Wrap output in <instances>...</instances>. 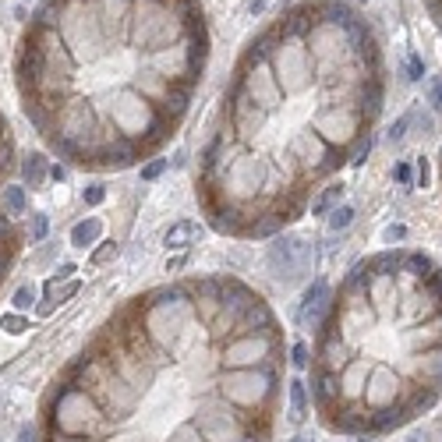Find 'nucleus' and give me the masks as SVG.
I'll use <instances>...</instances> for the list:
<instances>
[{
    "mask_svg": "<svg viewBox=\"0 0 442 442\" xmlns=\"http://www.w3.org/2000/svg\"><path fill=\"white\" fill-rule=\"evenodd\" d=\"M404 237H407L404 227H390V230H386V241H404Z\"/></svg>",
    "mask_w": 442,
    "mask_h": 442,
    "instance_id": "obj_26",
    "label": "nucleus"
},
{
    "mask_svg": "<svg viewBox=\"0 0 442 442\" xmlns=\"http://www.w3.org/2000/svg\"><path fill=\"white\" fill-rule=\"evenodd\" d=\"M195 237H202V227H198L195 220H181V223H174V227L163 234V244L174 248V251H184L188 244H195Z\"/></svg>",
    "mask_w": 442,
    "mask_h": 442,
    "instance_id": "obj_7",
    "label": "nucleus"
},
{
    "mask_svg": "<svg viewBox=\"0 0 442 442\" xmlns=\"http://www.w3.org/2000/svg\"><path fill=\"white\" fill-rule=\"evenodd\" d=\"M195 0H46L14 74L46 145L85 170H124L181 128L205 71Z\"/></svg>",
    "mask_w": 442,
    "mask_h": 442,
    "instance_id": "obj_3",
    "label": "nucleus"
},
{
    "mask_svg": "<svg viewBox=\"0 0 442 442\" xmlns=\"http://www.w3.org/2000/svg\"><path fill=\"white\" fill-rule=\"evenodd\" d=\"M340 198H344V184H333V188H326L322 195H315V198H312V212H315V216H326V212H329Z\"/></svg>",
    "mask_w": 442,
    "mask_h": 442,
    "instance_id": "obj_12",
    "label": "nucleus"
},
{
    "mask_svg": "<svg viewBox=\"0 0 442 442\" xmlns=\"http://www.w3.org/2000/svg\"><path fill=\"white\" fill-rule=\"evenodd\" d=\"M429 103H432V110H439L442 113V81L432 85V92H429Z\"/></svg>",
    "mask_w": 442,
    "mask_h": 442,
    "instance_id": "obj_24",
    "label": "nucleus"
},
{
    "mask_svg": "<svg viewBox=\"0 0 442 442\" xmlns=\"http://www.w3.org/2000/svg\"><path fill=\"white\" fill-rule=\"evenodd\" d=\"M50 177H53V181H64L67 174H64V166H50Z\"/></svg>",
    "mask_w": 442,
    "mask_h": 442,
    "instance_id": "obj_28",
    "label": "nucleus"
},
{
    "mask_svg": "<svg viewBox=\"0 0 442 442\" xmlns=\"http://www.w3.org/2000/svg\"><path fill=\"white\" fill-rule=\"evenodd\" d=\"M74 273H78V266H74V262H64V266L46 280V287H57V283H64V280H74Z\"/></svg>",
    "mask_w": 442,
    "mask_h": 442,
    "instance_id": "obj_18",
    "label": "nucleus"
},
{
    "mask_svg": "<svg viewBox=\"0 0 442 442\" xmlns=\"http://www.w3.org/2000/svg\"><path fill=\"white\" fill-rule=\"evenodd\" d=\"M418 181H421V184H429V163H425V159L418 163Z\"/></svg>",
    "mask_w": 442,
    "mask_h": 442,
    "instance_id": "obj_27",
    "label": "nucleus"
},
{
    "mask_svg": "<svg viewBox=\"0 0 442 442\" xmlns=\"http://www.w3.org/2000/svg\"><path fill=\"white\" fill-rule=\"evenodd\" d=\"M103 198H106V188H103V184H92V188L81 191V202H85V205H99Z\"/></svg>",
    "mask_w": 442,
    "mask_h": 442,
    "instance_id": "obj_20",
    "label": "nucleus"
},
{
    "mask_svg": "<svg viewBox=\"0 0 442 442\" xmlns=\"http://www.w3.org/2000/svg\"><path fill=\"white\" fill-rule=\"evenodd\" d=\"M397 181H400L404 188L414 184V170H411V163H400V166H397Z\"/></svg>",
    "mask_w": 442,
    "mask_h": 442,
    "instance_id": "obj_23",
    "label": "nucleus"
},
{
    "mask_svg": "<svg viewBox=\"0 0 442 442\" xmlns=\"http://www.w3.org/2000/svg\"><path fill=\"white\" fill-rule=\"evenodd\" d=\"M21 177H25V188H39L42 177H46V156L42 152H28V159L21 163Z\"/></svg>",
    "mask_w": 442,
    "mask_h": 442,
    "instance_id": "obj_11",
    "label": "nucleus"
},
{
    "mask_svg": "<svg viewBox=\"0 0 442 442\" xmlns=\"http://www.w3.org/2000/svg\"><path fill=\"white\" fill-rule=\"evenodd\" d=\"M421 74H425V64H421L418 57H411V67H407V78H411V81H418Z\"/></svg>",
    "mask_w": 442,
    "mask_h": 442,
    "instance_id": "obj_25",
    "label": "nucleus"
},
{
    "mask_svg": "<svg viewBox=\"0 0 442 442\" xmlns=\"http://www.w3.org/2000/svg\"><path fill=\"white\" fill-rule=\"evenodd\" d=\"M407 128H411V113H404V117H400V120L390 128V142H400V138L407 135Z\"/></svg>",
    "mask_w": 442,
    "mask_h": 442,
    "instance_id": "obj_21",
    "label": "nucleus"
},
{
    "mask_svg": "<svg viewBox=\"0 0 442 442\" xmlns=\"http://www.w3.org/2000/svg\"><path fill=\"white\" fill-rule=\"evenodd\" d=\"M290 442H308V439H301V436H298V439H290Z\"/></svg>",
    "mask_w": 442,
    "mask_h": 442,
    "instance_id": "obj_30",
    "label": "nucleus"
},
{
    "mask_svg": "<svg viewBox=\"0 0 442 442\" xmlns=\"http://www.w3.org/2000/svg\"><path fill=\"white\" fill-rule=\"evenodd\" d=\"M287 397H290V421L301 425L308 418V382L305 379H290L287 382Z\"/></svg>",
    "mask_w": 442,
    "mask_h": 442,
    "instance_id": "obj_8",
    "label": "nucleus"
},
{
    "mask_svg": "<svg viewBox=\"0 0 442 442\" xmlns=\"http://www.w3.org/2000/svg\"><path fill=\"white\" fill-rule=\"evenodd\" d=\"M35 294H39V287L28 280V283H21L18 290H14V298H11V305L18 308V312H25V308H32L35 305Z\"/></svg>",
    "mask_w": 442,
    "mask_h": 442,
    "instance_id": "obj_13",
    "label": "nucleus"
},
{
    "mask_svg": "<svg viewBox=\"0 0 442 442\" xmlns=\"http://www.w3.org/2000/svg\"><path fill=\"white\" fill-rule=\"evenodd\" d=\"M0 205H4V212L7 216H25V209H28V195H25V184H4V191H0Z\"/></svg>",
    "mask_w": 442,
    "mask_h": 442,
    "instance_id": "obj_9",
    "label": "nucleus"
},
{
    "mask_svg": "<svg viewBox=\"0 0 442 442\" xmlns=\"http://www.w3.org/2000/svg\"><path fill=\"white\" fill-rule=\"evenodd\" d=\"M319 421L386 436L442 397V269L425 251L358 262L333 294L312 354Z\"/></svg>",
    "mask_w": 442,
    "mask_h": 442,
    "instance_id": "obj_4",
    "label": "nucleus"
},
{
    "mask_svg": "<svg viewBox=\"0 0 442 442\" xmlns=\"http://www.w3.org/2000/svg\"><path fill=\"white\" fill-rule=\"evenodd\" d=\"M266 11V0H251V14H262Z\"/></svg>",
    "mask_w": 442,
    "mask_h": 442,
    "instance_id": "obj_29",
    "label": "nucleus"
},
{
    "mask_svg": "<svg viewBox=\"0 0 442 442\" xmlns=\"http://www.w3.org/2000/svg\"><path fill=\"white\" fill-rule=\"evenodd\" d=\"M351 223H354V209L351 205H340V209L329 212V230H347Z\"/></svg>",
    "mask_w": 442,
    "mask_h": 442,
    "instance_id": "obj_15",
    "label": "nucleus"
},
{
    "mask_svg": "<svg viewBox=\"0 0 442 442\" xmlns=\"http://www.w3.org/2000/svg\"><path fill=\"white\" fill-rule=\"evenodd\" d=\"M99 234H103V220H99V216H89V220L74 223V230H71V244H74V248H89V244L99 241Z\"/></svg>",
    "mask_w": 442,
    "mask_h": 442,
    "instance_id": "obj_10",
    "label": "nucleus"
},
{
    "mask_svg": "<svg viewBox=\"0 0 442 442\" xmlns=\"http://www.w3.org/2000/svg\"><path fill=\"white\" fill-rule=\"evenodd\" d=\"M0 329L11 333V336H18V333H25V329H32V326H28V315L11 312V315H0Z\"/></svg>",
    "mask_w": 442,
    "mask_h": 442,
    "instance_id": "obj_14",
    "label": "nucleus"
},
{
    "mask_svg": "<svg viewBox=\"0 0 442 442\" xmlns=\"http://www.w3.org/2000/svg\"><path fill=\"white\" fill-rule=\"evenodd\" d=\"M163 170H166V159H149V163L142 166V181H156Z\"/></svg>",
    "mask_w": 442,
    "mask_h": 442,
    "instance_id": "obj_19",
    "label": "nucleus"
},
{
    "mask_svg": "<svg viewBox=\"0 0 442 442\" xmlns=\"http://www.w3.org/2000/svg\"><path fill=\"white\" fill-rule=\"evenodd\" d=\"M110 259H117V241H103V244L92 251V259H89V262H92V266H106Z\"/></svg>",
    "mask_w": 442,
    "mask_h": 442,
    "instance_id": "obj_17",
    "label": "nucleus"
},
{
    "mask_svg": "<svg viewBox=\"0 0 442 442\" xmlns=\"http://www.w3.org/2000/svg\"><path fill=\"white\" fill-rule=\"evenodd\" d=\"M283 329L248 283L191 276L131 298L57 375L42 442H273Z\"/></svg>",
    "mask_w": 442,
    "mask_h": 442,
    "instance_id": "obj_1",
    "label": "nucleus"
},
{
    "mask_svg": "<svg viewBox=\"0 0 442 442\" xmlns=\"http://www.w3.org/2000/svg\"><path fill=\"white\" fill-rule=\"evenodd\" d=\"M333 294H329V283L326 280H315L308 290H305V305H301V326L305 329H319L326 308H329Z\"/></svg>",
    "mask_w": 442,
    "mask_h": 442,
    "instance_id": "obj_6",
    "label": "nucleus"
},
{
    "mask_svg": "<svg viewBox=\"0 0 442 442\" xmlns=\"http://www.w3.org/2000/svg\"><path fill=\"white\" fill-rule=\"evenodd\" d=\"M290 361H294V368H308V347H305V344H294Z\"/></svg>",
    "mask_w": 442,
    "mask_h": 442,
    "instance_id": "obj_22",
    "label": "nucleus"
},
{
    "mask_svg": "<svg viewBox=\"0 0 442 442\" xmlns=\"http://www.w3.org/2000/svg\"><path fill=\"white\" fill-rule=\"evenodd\" d=\"M266 262H269V273H273L276 280L294 283V280H301V276L315 266V248H312L308 241H301V237H280V241L269 248Z\"/></svg>",
    "mask_w": 442,
    "mask_h": 442,
    "instance_id": "obj_5",
    "label": "nucleus"
},
{
    "mask_svg": "<svg viewBox=\"0 0 442 442\" xmlns=\"http://www.w3.org/2000/svg\"><path fill=\"white\" fill-rule=\"evenodd\" d=\"M46 230H50L46 212H32V223H28V241H42V237H46Z\"/></svg>",
    "mask_w": 442,
    "mask_h": 442,
    "instance_id": "obj_16",
    "label": "nucleus"
},
{
    "mask_svg": "<svg viewBox=\"0 0 442 442\" xmlns=\"http://www.w3.org/2000/svg\"><path fill=\"white\" fill-rule=\"evenodd\" d=\"M386 99L382 53L315 7L266 28L237 64L198 163V202L230 237H269L351 163Z\"/></svg>",
    "mask_w": 442,
    "mask_h": 442,
    "instance_id": "obj_2",
    "label": "nucleus"
}]
</instances>
